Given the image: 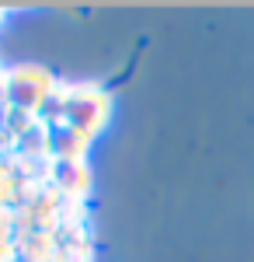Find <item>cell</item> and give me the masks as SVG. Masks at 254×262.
Returning a JSON list of instances; mask_svg holds the SVG:
<instances>
[{
	"mask_svg": "<svg viewBox=\"0 0 254 262\" xmlns=\"http://www.w3.org/2000/svg\"><path fill=\"white\" fill-rule=\"evenodd\" d=\"M56 77L49 74V70H42V67H32V63H24V67H14V70H7L4 74V98L11 108H21V112H32V116H39L42 105L56 95Z\"/></svg>",
	"mask_w": 254,
	"mask_h": 262,
	"instance_id": "cell-1",
	"label": "cell"
}]
</instances>
